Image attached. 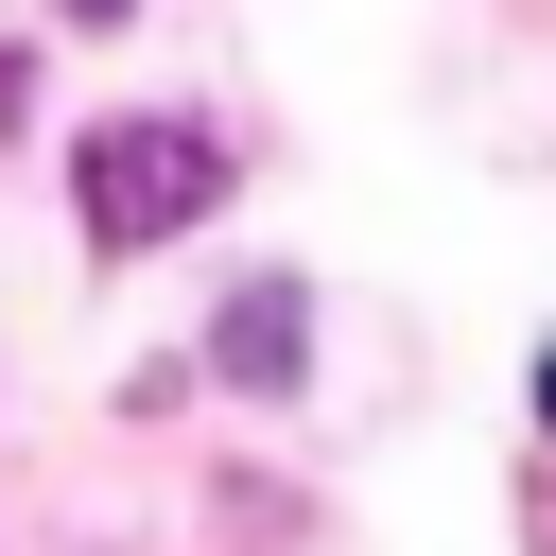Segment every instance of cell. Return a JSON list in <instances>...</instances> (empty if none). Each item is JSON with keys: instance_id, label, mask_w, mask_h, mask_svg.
<instances>
[{"instance_id": "obj_1", "label": "cell", "mask_w": 556, "mask_h": 556, "mask_svg": "<svg viewBox=\"0 0 556 556\" xmlns=\"http://www.w3.org/2000/svg\"><path fill=\"white\" fill-rule=\"evenodd\" d=\"M208 191H226V139H208V122H139V104H122V122H87V139H70V208H87V243H104V261L174 243Z\"/></svg>"}, {"instance_id": "obj_2", "label": "cell", "mask_w": 556, "mask_h": 556, "mask_svg": "<svg viewBox=\"0 0 556 556\" xmlns=\"http://www.w3.org/2000/svg\"><path fill=\"white\" fill-rule=\"evenodd\" d=\"M208 365H226L243 400H295V365H313V295H295V278H243L226 330H208Z\"/></svg>"}, {"instance_id": "obj_3", "label": "cell", "mask_w": 556, "mask_h": 556, "mask_svg": "<svg viewBox=\"0 0 556 556\" xmlns=\"http://www.w3.org/2000/svg\"><path fill=\"white\" fill-rule=\"evenodd\" d=\"M539 434H556V348H539Z\"/></svg>"}, {"instance_id": "obj_4", "label": "cell", "mask_w": 556, "mask_h": 556, "mask_svg": "<svg viewBox=\"0 0 556 556\" xmlns=\"http://www.w3.org/2000/svg\"><path fill=\"white\" fill-rule=\"evenodd\" d=\"M70 17H122V0H70Z\"/></svg>"}]
</instances>
